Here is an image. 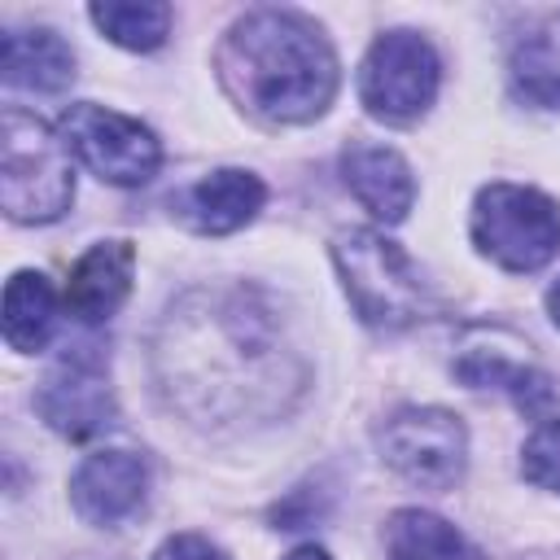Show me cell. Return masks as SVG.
Segmentation results:
<instances>
[{
  "mask_svg": "<svg viewBox=\"0 0 560 560\" xmlns=\"http://www.w3.org/2000/svg\"><path fill=\"white\" fill-rule=\"evenodd\" d=\"M153 560H228V556L201 534H175L153 551Z\"/></svg>",
  "mask_w": 560,
  "mask_h": 560,
  "instance_id": "ffe728a7",
  "label": "cell"
},
{
  "mask_svg": "<svg viewBox=\"0 0 560 560\" xmlns=\"http://www.w3.org/2000/svg\"><path fill=\"white\" fill-rule=\"evenodd\" d=\"M88 18L105 39L131 52H153L171 35V4L162 0H105V4H92Z\"/></svg>",
  "mask_w": 560,
  "mask_h": 560,
  "instance_id": "ac0fdd59",
  "label": "cell"
},
{
  "mask_svg": "<svg viewBox=\"0 0 560 560\" xmlns=\"http://www.w3.org/2000/svg\"><path fill=\"white\" fill-rule=\"evenodd\" d=\"M74 201V166L61 131L9 105L0 122V206L13 223H52Z\"/></svg>",
  "mask_w": 560,
  "mask_h": 560,
  "instance_id": "3957f363",
  "label": "cell"
},
{
  "mask_svg": "<svg viewBox=\"0 0 560 560\" xmlns=\"http://www.w3.org/2000/svg\"><path fill=\"white\" fill-rule=\"evenodd\" d=\"M267 201V188L258 175L249 171H236V166H223V171H210L201 175L197 184H188L184 192L171 197L175 214L201 232V236H228L236 228H245Z\"/></svg>",
  "mask_w": 560,
  "mask_h": 560,
  "instance_id": "8fae6325",
  "label": "cell"
},
{
  "mask_svg": "<svg viewBox=\"0 0 560 560\" xmlns=\"http://www.w3.org/2000/svg\"><path fill=\"white\" fill-rule=\"evenodd\" d=\"M512 350H521V341L508 332H472L455 359V376L472 389H508L525 416L547 420L556 407V381Z\"/></svg>",
  "mask_w": 560,
  "mask_h": 560,
  "instance_id": "9c48e42d",
  "label": "cell"
},
{
  "mask_svg": "<svg viewBox=\"0 0 560 560\" xmlns=\"http://www.w3.org/2000/svg\"><path fill=\"white\" fill-rule=\"evenodd\" d=\"M547 315L556 319V328H560V280L547 289Z\"/></svg>",
  "mask_w": 560,
  "mask_h": 560,
  "instance_id": "7402d4cb",
  "label": "cell"
},
{
  "mask_svg": "<svg viewBox=\"0 0 560 560\" xmlns=\"http://www.w3.org/2000/svg\"><path fill=\"white\" fill-rule=\"evenodd\" d=\"M149 499V464L136 451H96L70 477V503L88 525H122Z\"/></svg>",
  "mask_w": 560,
  "mask_h": 560,
  "instance_id": "30bf717a",
  "label": "cell"
},
{
  "mask_svg": "<svg viewBox=\"0 0 560 560\" xmlns=\"http://www.w3.org/2000/svg\"><path fill=\"white\" fill-rule=\"evenodd\" d=\"M131 271H136V249L131 241H96L74 267L66 284V306L83 324H105L131 293Z\"/></svg>",
  "mask_w": 560,
  "mask_h": 560,
  "instance_id": "7c38bea8",
  "label": "cell"
},
{
  "mask_svg": "<svg viewBox=\"0 0 560 560\" xmlns=\"http://www.w3.org/2000/svg\"><path fill=\"white\" fill-rule=\"evenodd\" d=\"M57 328V293L39 271H13L4 284V341L18 354L48 346Z\"/></svg>",
  "mask_w": 560,
  "mask_h": 560,
  "instance_id": "2e32d148",
  "label": "cell"
},
{
  "mask_svg": "<svg viewBox=\"0 0 560 560\" xmlns=\"http://www.w3.org/2000/svg\"><path fill=\"white\" fill-rule=\"evenodd\" d=\"M389 560H481V551L442 516L420 508H398L385 521Z\"/></svg>",
  "mask_w": 560,
  "mask_h": 560,
  "instance_id": "9a60e30c",
  "label": "cell"
},
{
  "mask_svg": "<svg viewBox=\"0 0 560 560\" xmlns=\"http://www.w3.org/2000/svg\"><path fill=\"white\" fill-rule=\"evenodd\" d=\"M512 88L542 109H560V13L542 18L512 52Z\"/></svg>",
  "mask_w": 560,
  "mask_h": 560,
  "instance_id": "e0dca14e",
  "label": "cell"
},
{
  "mask_svg": "<svg viewBox=\"0 0 560 560\" xmlns=\"http://www.w3.org/2000/svg\"><path fill=\"white\" fill-rule=\"evenodd\" d=\"M472 245L503 271H538L560 254V206L525 184H486L472 201Z\"/></svg>",
  "mask_w": 560,
  "mask_h": 560,
  "instance_id": "277c9868",
  "label": "cell"
},
{
  "mask_svg": "<svg viewBox=\"0 0 560 560\" xmlns=\"http://www.w3.org/2000/svg\"><path fill=\"white\" fill-rule=\"evenodd\" d=\"M341 175H346V188L359 197V206L372 219H381V223L407 219V210L416 201V179H411V166L402 162V153H394L385 144H350L341 153Z\"/></svg>",
  "mask_w": 560,
  "mask_h": 560,
  "instance_id": "4fadbf2b",
  "label": "cell"
},
{
  "mask_svg": "<svg viewBox=\"0 0 560 560\" xmlns=\"http://www.w3.org/2000/svg\"><path fill=\"white\" fill-rule=\"evenodd\" d=\"M35 411L61 438H96L118 420L109 376L96 354H66L35 389Z\"/></svg>",
  "mask_w": 560,
  "mask_h": 560,
  "instance_id": "ba28073f",
  "label": "cell"
},
{
  "mask_svg": "<svg viewBox=\"0 0 560 560\" xmlns=\"http://www.w3.org/2000/svg\"><path fill=\"white\" fill-rule=\"evenodd\" d=\"M61 140L70 158H79L96 179L118 188L149 184L162 166V144L144 122L92 101H79L61 114Z\"/></svg>",
  "mask_w": 560,
  "mask_h": 560,
  "instance_id": "8992f818",
  "label": "cell"
},
{
  "mask_svg": "<svg viewBox=\"0 0 560 560\" xmlns=\"http://www.w3.org/2000/svg\"><path fill=\"white\" fill-rule=\"evenodd\" d=\"M442 83V61L420 31H385L359 66V101L381 122L420 118Z\"/></svg>",
  "mask_w": 560,
  "mask_h": 560,
  "instance_id": "5b68a950",
  "label": "cell"
},
{
  "mask_svg": "<svg viewBox=\"0 0 560 560\" xmlns=\"http://www.w3.org/2000/svg\"><path fill=\"white\" fill-rule=\"evenodd\" d=\"M332 262L341 271L346 298L354 302V315L372 328H411L438 311L424 276L402 254L398 241H389L376 228H350L332 241Z\"/></svg>",
  "mask_w": 560,
  "mask_h": 560,
  "instance_id": "7a4b0ae2",
  "label": "cell"
},
{
  "mask_svg": "<svg viewBox=\"0 0 560 560\" xmlns=\"http://www.w3.org/2000/svg\"><path fill=\"white\" fill-rule=\"evenodd\" d=\"M284 560H332L324 547H315V542H306V547H298V551H289Z\"/></svg>",
  "mask_w": 560,
  "mask_h": 560,
  "instance_id": "44dd1931",
  "label": "cell"
},
{
  "mask_svg": "<svg viewBox=\"0 0 560 560\" xmlns=\"http://www.w3.org/2000/svg\"><path fill=\"white\" fill-rule=\"evenodd\" d=\"M214 66L223 92L271 127L319 118L341 83L332 44L293 9H254L232 22Z\"/></svg>",
  "mask_w": 560,
  "mask_h": 560,
  "instance_id": "6da1fadb",
  "label": "cell"
},
{
  "mask_svg": "<svg viewBox=\"0 0 560 560\" xmlns=\"http://www.w3.org/2000/svg\"><path fill=\"white\" fill-rule=\"evenodd\" d=\"M4 83L22 88V92H61L74 79V52L70 44L48 31V26H31V31H4Z\"/></svg>",
  "mask_w": 560,
  "mask_h": 560,
  "instance_id": "5bb4252c",
  "label": "cell"
},
{
  "mask_svg": "<svg viewBox=\"0 0 560 560\" xmlns=\"http://www.w3.org/2000/svg\"><path fill=\"white\" fill-rule=\"evenodd\" d=\"M521 472L538 490L560 494V420H542L521 446Z\"/></svg>",
  "mask_w": 560,
  "mask_h": 560,
  "instance_id": "d6986e66",
  "label": "cell"
},
{
  "mask_svg": "<svg viewBox=\"0 0 560 560\" xmlns=\"http://www.w3.org/2000/svg\"><path fill=\"white\" fill-rule=\"evenodd\" d=\"M376 446L394 472L424 490H451L468 464L464 420L446 407H398L381 424Z\"/></svg>",
  "mask_w": 560,
  "mask_h": 560,
  "instance_id": "52a82bcc",
  "label": "cell"
}]
</instances>
